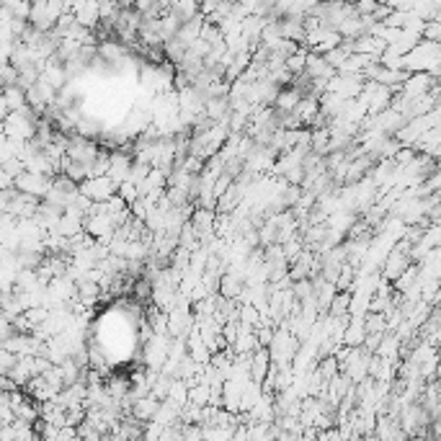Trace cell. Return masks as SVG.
<instances>
[{"mask_svg":"<svg viewBox=\"0 0 441 441\" xmlns=\"http://www.w3.org/2000/svg\"><path fill=\"white\" fill-rule=\"evenodd\" d=\"M168 10L184 23V21H191L196 13H199V0H173Z\"/></svg>","mask_w":441,"mask_h":441,"instance_id":"obj_10","label":"cell"},{"mask_svg":"<svg viewBox=\"0 0 441 441\" xmlns=\"http://www.w3.org/2000/svg\"><path fill=\"white\" fill-rule=\"evenodd\" d=\"M230 3H237V0H230Z\"/></svg>","mask_w":441,"mask_h":441,"instance_id":"obj_17","label":"cell"},{"mask_svg":"<svg viewBox=\"0 0 441 441\" xmlns=\"http://www.w3.org/2000/svg\"><path fill=\"white\" fill-rule=\"evenodd\" d=\"M8 186H13V178H10L8 173L0 168V188H8Z\"/></svg>","mask_w":441,"mask_h":441,"instance_id":"obj_15","label":"cell"},{"mask_svg":"<svg viewBox=\"0 0 441 441\" xmlns=\"http://www.w3.org/2000/svg\"><path fill=\"white\" fill-rule=\"evenodd\" d=\"M16 362H19V353H13L0 346V377H8L10 369L16 366Z\"/></svg>","mask_w":441,"mask_h":441,"instance_id":"obj_13","label":"cell"},{"mask_svg":"<svg viewBox=\"0 0 441 441\" xmlns=\"http://www.w3.org/2000/svg\"><path fill=\"white\" fill-rule=\"evenodd\" d=\"M0 96H3V101H6L8 111H19V108L26 106V90L21 88L19 83L3 86V88H0Z\"/></svg>","mask_w":441,"mask_h":441,"instance_id":"obj_9","label":"cell"},{"mask_svg":"<svg viewBox=\"0 0 441 441\" xmlns=\"http://www.w3.org/2000/svg\"><path fill=\"white\" fill-rule=\"evenodd\" d=\"M49 186H52V176L34 173V170H21L19 176L13 178V188H16V191L31 194V196H37V199H44Z\"/></svg>","mask_w":441,"mask_h":441,"instance_id":"obj_1","label":"cell"},{"mask_svg":"<svg viewBox=\"0 0 441 441\" xmlns=\"http://www.w3.org/2000/svg\"><path fill=\"white\" fill-rule=\"evenodd\" d=\"M157 408H160V398H155L153 392H147V395H139V398H135V402H132V408H129V413L137 418V421H150L153 415L157 413Z\"/></svg>","mask_w":441,"mask_h":441,"instance_id":"obj_6","label":"cell"},{"mask_svg":"<svg viewBox=\"0 0 441 441\" xmlns=\"http://www.w3.org/2000/svg\"><path fill=\"white\" fill-rule=\"evenodd\" d=\"M72 16L78 21L83 29H96L98 23H101V16H98V0H86L83 6L72 10Z\"/></svg>","mask_w":441,"mask_h":441,"instance_id":"obj_7","label":"cell"},{"mask_svg":"<svg viewBox=\"0 0 441 441\" xmlns=\"http://www.w3.org/2000/svg\"><path fill=\"white\" fill-rule=\"evenodd\" d=\"M41 199L31 194H23V191H13L8 202V215H13L16 219H31L34 212H37V206H39Z\"/></svg>","mask_w":441,"mask_h":441,"instance_id":"obj_4","label":"cell"},{"mask_svg":"<svg viewBox=\"0 0 441 441\" xmlns=\"http://www.w3.org/2000/svg\"><path fill=\"white\" fill-rule=\"evenodd\" d=\"M302 72L310 80H317V78L331 80L335 75V68H331V65L325 62L323 55H317V52H307V59H304V70H302Z\"/></svg>","mask_w":441,"mask_h":441,"instance_id":"obj_5","label":"cell"},{"mask_svg":"<svg viewBox=\"0 0 441 441\" xmlns=\"http://www.w3.org/2000/svg\"><path fill=\"white\" fill-rule=\"evenodd\" d=\"M8 117V106H6V101H3V96H0V124H3V119Z\"/></svg>","mask_w":441,"mask_h":441,"instance_id":"obj_16","label":"cell"},{"mask_svg":"<svg viewBox=\"0 0 441 441\" xmlns=\"http://www.w3.org/2000/svg\"><path fill=\"white\" fill-rule=\"evenodd\" d=\"M0 88H3V83H0Z\"/></svg>","mask_w":441,"mask_h":441,"instance_id":"obj_18","label":"cell"},{"mask_svg":"<svg viewBox=\"0 0 441 441\" xmlns=\"http://www.w3.org/2000/svg\"><path fill=\"white\" fill-rule=\"evenodd\" d=\"M78 191L83 196H88L90 202H104V199H111V196L117 194V184L104 173V176L83 178L78 184Z\"/></svg>","mask_w":441,"mask_h":441,"instance_id":"obj_2","label":"cell"},{"mask_svg":"<svg viewBox=\"0 0 441 441\" xmlns=\"http://www.w3.org/2000/svg\"><path fill=\"white\" fill-rule=\"evenodd\" d=\"M300 98H302V93L294 88L292 83H286V86H282L279 93H276L274 108H279V111H294V106L300 104Z\"/></svg>","mask_w":441,"mask_h":441,"instance_id":"obj_8","label":"cell"},{"mask_svg":"<svg viewBox=\"0 0 441 441\" xmlns=\"http://www.w3.org/2000/svg\"><path fill=\"white\" fill-rule=\"evenodd\" d=\"M433 86H439V78H433L431 72H411L408 78L402 80L400 86V96L405 98H415V96H423V93H429Z\"/></svg>","mask_w":441,"mask_h":441,"instance_id":"obj_3","label":"cell"},{"mask_svg":"<svg viewBox=\"0 0 441 441\" xmlns=\"http://www.w3.org/2000/svg\"><path fill=\"white\" fill-rule=\"evenodd\" d=\"M178 29H181V21L168 10V13H163L160 16V39L163 41H168V39H173L178 34Z\"/></svg>","mask_w":441,"mask_h":441,"instance_id":"obj_11","label":"cell"},{"mask_svg":"<svg viewBox=\"0 0 441 441\" xmlns=\"http://www.w3.org/2000/svg\"><path fill=\"white\" fill-rule=\"evenodd\" d=\"M307 52H310V49L300 44V47L294 49L289 57H284V68L289 70L292 75H297V72H302V70H304V59H307Z\"/></svg>","mask_w":441,"mask_h":441,"instance_id":"obj_12","label":"cell"},{"mask_svg":"<svg viewBox=\"0 0 441 441\" xmlns=\"http://www.w3.org/2000/svg\"><path fill=\"white\" fill-rule=\"evenodd\" d=\"M421 39H429V41H439L441 39V23H439V21H426V23H423Z\"/></svg>","mask_w":441,"mask_h":441,"instance_id":"obj_14","label":"cell"}]
</instances>
